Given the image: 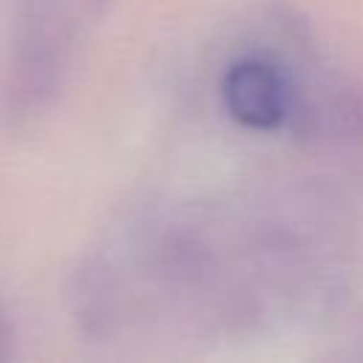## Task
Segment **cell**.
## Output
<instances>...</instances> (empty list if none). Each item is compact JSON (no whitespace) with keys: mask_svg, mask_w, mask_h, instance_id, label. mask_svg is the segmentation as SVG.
Wrapping results in <instances>:
<instances>
[{"mask_svg":"<svg viewBox=\"0 0 363 363\" xmlns=\"http://www.w3.org/2000/svg\"><path fill=\"white\" fill-rule=\"evenodd\" d=\"M224 111L247 130H286L292 111L289 20H275L269 37L250 40L218 74Z\"/></svg>","mask_w":363,"mask_h":363,"instance_id":"cell-4","label":"cell"},{"mask_svg":"<svg viewBox=\"0 0 363 363\" xmlns=\"http://www.w3.org/2000/svg\"><path fill=\"white\" fill-rule=\"evenodd\" d=\"M346 258L340 213L309 193L164 204L105 235L68 301L96 340L241 337L320 306Z\"/></svg>","mask_w":363,"mask_h":363,"instance_id":"cell-1","label":"cell"},{"mask_svg":"<svg viewBox=\"0 0 363 363\" xmlns=\"http://www.w3.org/2000/svg\"><path fill=\"white\" fill-rule=\"evenodd\" d=\"M108 0H17L6 79V108L14 119L43 116L60 94L77 37Z\"/></svg>","mask_w":363,"mask_h":363,"instance_id":"cell-2","label":"cell"},{"mask_svg":"<svg viewBox=\"0 0 363 363\" xmlns=\"http://www.w3.org/2000/svg\"><path fill=\"white\" fill-rule=\"evenodd\" d=\"M309 45L306 31L292 23V111L286 130L363 179V88L326 65Z\"/></svg>","mask_w":363,"mask_h":363,"instance_id":"cell-3","label":"cell"},{"mask_svg":"<svg viewBox=\"0 0 363 363\" xmlns=\"http://www.w3.org/2000/svg\"><path fill=\"white\" fill-rule=\"evenodd\" d=\"M14 354V329L6 318V312L0 309V360H9Z\"/></svg>","mask_w":363,"mask_h":363,"instance_id":"cell-5","label":"cell"}]
</instances>
